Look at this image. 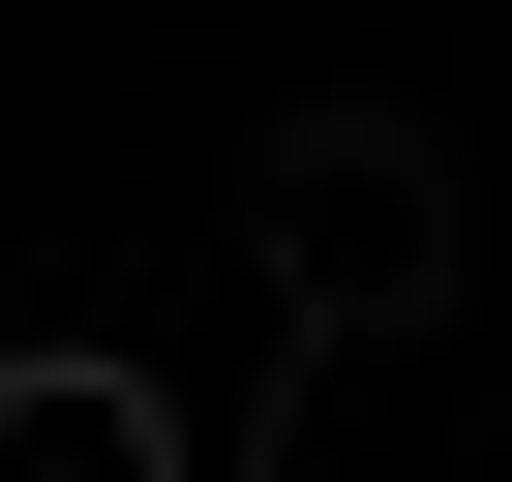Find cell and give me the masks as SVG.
Wrapping results in <instances>:
<instances>
[{
  "instance_id": "cell-1",
  "label": "cell",
  "mask_w": 512,
  "mask_h": 482,
  "mask_svg": "<svg viewBox=\"0 0 512 482\" xmlns=\"http://www.w3.org/2000/svg\"><path fill=\"white\" fill-rule=\"evenodd\" d=\"M452 151L422 121H302L272 151V302H302V362H362V332H452Z\"/></svg>"
},
{
  "instance_id": "cell-2",
  "label": "cell",
  "mask_w": 512,
  "mask_h": 482,
  "mask_svg": "<svg viewBox=\"0 0 512 482\" xmlns=\"http://www.w3.org/2000/svg\"><path fill=\"white\" fill-rule=\"evenodd\" d=\"M0 482H211V422H181L151 362L61 332V362H0Z\"/></svg>"
}]
</instances>
